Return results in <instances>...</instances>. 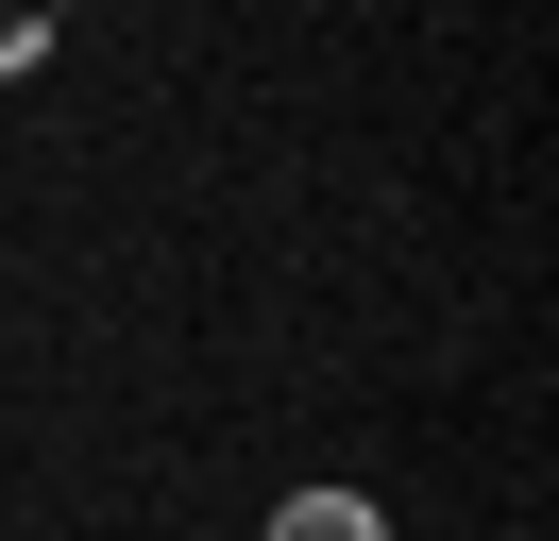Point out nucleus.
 Returning a JSON list of instances; mask_svg holds the SVG:
<instances>
[{"label":"nucleus","instance_id":"nucleus-1","mask_svg":"<svg viewBox=\"0 0 559 541\" xmlns=\"http://www.w3.org/2000/svg\"><path fill=\"white\" fill-rule=\"evenodd\" d=\"M272 541H390V507H373V491H288Z\"/></svg>","mask_w":559,"mask_h":541}]
</instances>
